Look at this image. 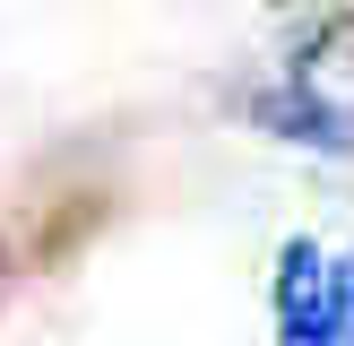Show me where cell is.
Returning <instances> with one entry per match:
<instances>
[{"mask_svg": "<svg viewBox=\"0 0 354 346\" xmlns=\"http://www.w3.org/2000/svg\"><path fill=\"white\" fill-rule=\"evenodd\" d=\"M277 346H354V251L328 260L320 242L277 251Z\"/></svg>", "mask_w": 354, "mask_h": 346, "instance_id": "cell-1", "label": "cell"}]
</instances>
